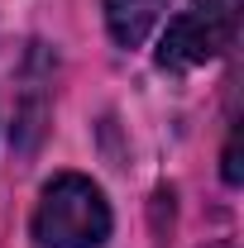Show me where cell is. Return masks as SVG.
Here are the masks:
<instances>
[{"label":"cell","mask_w":244,"mask_h":248,"mask_svg":"<svg viewBox=\"0 0 244 248\" xmlns=\"http://www.w3.org/2000/svg\"><path fill=\"white\" fill-rule=\"evenodd\" d=\"M240 10H244V0H192L163 29L153 62L163 72H192L201 62L220 58L240 33Z\"/></svg>","instance_id":"cell-2"},{"label":"cell","mask_w":244,"mask_h":248,"mask_svg":"<svg viewBox=\"0 0 244 248\" xmlns=\"http://www.w3.org/2000/svg\"><path fill=\"white\" fill-rule=\"evenodd\" d=\"M29 234L38 248H101L110 239V205L91 177L62 172L43 186Z\"/></svg>","instance_id":"cell-1"},{"label":"cell","mask_w":244,"mask_h":248,"mask_svg":"<svg viewBox=\"0 0 244 248\" xmlns=\"http://www.w3.org/2000/svg\"><path fill=\"white\" fill-rule=\"evenodd\" d=\"M168 0H105V29L120 48H139L163 19Z\"/></svg>","instance_id":"cell-3"},{"label":"cell","mask_w":244,"mask_h":248,"mask_svg":"<svg viewBox=\"0 0 244 248\" xmlns=\"http://www.w3.org/2000/svg\"><path fill=\"white\" fill-rule=\"evenodd\" d=\"M211 248H235V244H230V239H220V244H211Z\"/></svg>","instance_id":"cell-5"},{"label":"cell","mask_w":244,"mask_h":248,"mask_svg":"<svg viewBox=\"0 0 244 248\" xmlns=\"http://www.w3.org/2000/svg\"><path fill=\"white\" fill-rule=\"evenodd\" d=\"M225 182L240 186V129L230 134V148H225Z\"/></svg>","instance_id":"cell-4"}]
</instances>
